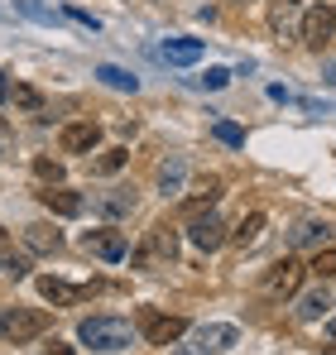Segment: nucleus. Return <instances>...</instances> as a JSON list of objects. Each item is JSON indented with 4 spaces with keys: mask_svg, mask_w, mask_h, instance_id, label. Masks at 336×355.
Returning <instances> with one entry per match:
<instances>
[{
    "mask_svg": "<svg viewBox=\"0 0 336 355\" xmlns=\"http://www.w3.org/2000/svg\"><path fill=\"white\" fill-rule=\"evenodd\" d=\"M77 341L92 346V351H101V355H120L135 346V327L125 317H82L77 322Z\"/></svg>",
    "mask_w": 336,
    "mask_h": 355,
    "instance_id": "1",
    "label": "nucleus"
},
{
    "mask_svg": "<svg viewBox=\"0 0 336 355\" xmlns=\"http://www.w3.org/2000/svg\"><path fill=\"white\" fill-rule=\"evenodd\" d=\"M44 331H49L44 307H5L0 312V341H10V346H24V341H34Z\"/></svg>",
    "mask_w": 336,
    "mask_h": 355,
    "instance_id": "2",
    "label": "nucleus"
},
{
    "mask_svg": "<svg viewBox=\"0 0 336 355\" xmlns=\"http://www.w3.org/2000/svg\"><path fill=\"white\" fill-rule=\"evenodd\" d=\"M178 259V236H173V226L168 221H159L154 231H149V240L130 254V264L135 269H149V264H173Z\"/></svg>",
    "mask_w": 336,
    "mask_h": 355,
    "instance_id": "3",
    "label": "nucleus"
},
{
    "mask_svg": "<svg viewBox=\"0 0 336 355\" xmlns=\"http://www.w3.org/2000/svg\"><path fill=\"white\" fill-rule=\"evenodd\" d=\"M298 34H303V44H308L312 53H322V49L332 44V34H336V5L332 0H322V5H312V10L303 15Z\"/></svg>",
    "mask_w": 336,
    "mask_h": 355,
    "instance_id": "4",
    "label": "nucleus"
},
{
    "mask_svg": "<svg viewBox=\"0 0 336 355\" xmlns=\"http://www.w3.org/2000/svg\"><path fill=\"white\" fill-rule=\"evenodd\" d=\"M140 331L149 346H173L178 336H187V317H168V312H154V307H140Z\"/></svg>",
    "mask_w": 336,
    "mask_h": 355,
    "instance_id": "5",
    "label": "nucleus"
},
{
    "mask_svg": "<svg viewBox=\"0 0 336 355\" xmlns=\"http://www.w3.org/2000/svg\"><path fill=\"white\" fill-rule=\"evenodd\" d=\"M235 341H240V331L230 322H207V327H197V336L183 351H173V355H217V351H230Z\"/></svg>",
    "mask_w": 336,
    "mask_h": 355,
    "instance_id": "6",
    "label": "nucleus"
},
{
    "mask_svg": "<svg viewBox=\"0 0 336 355\" xmlns=\"http://www.w3.org/2000/svg\"><path fill=\"white\" fill-rule=\"evenodd\" d=\"M82 250L96 254V259H106V264H120L130 254V240H125V231H87L82 236Z\"/></svg>",
    "mask_w": 336,
    "mask_h": 355,
    "instance_id": "7",
    "label": "nucleus"
},
{
    "mask_svg": "<svg viewBox=\"0 0 336 355\" xmlns=\"http://www.w3.org/2000/svg\"><path fill=\"white\" fill-rule=\"evenodd\" d=\"M187 240H192L197 250L212 254V250H221V245H226V221L217 216V211H202V216L187 221Z\"/></svg>",
    "mask_w": 336,
    "mask_h": 355,
    "instance_id": "8",
    "label": "nucleus"
},
{
    "mask_svg": "<svg viewBox=\"0 0 336 355\" xmlns=\"http://www.w3.org/2000/svg\"><path fill=\"white\" fill-rule=\"evenodd\" d=\"M303 274H308V269H303L298 259H279V264L264 274V293L269 297H293L298 284H303Z\"/></svg>",
    "mask_w": 336,
    "mask_h": 355,
    "instance_id": "9",
    "label": "nucleus"
},
{
    "mask_svg": "<svg viewBox=\"0 0 336 355\" xmlns=\"http://www.w3.org/2000/svg\"><path fill=\"white\" fill-rule=\"evenodd\" d=\"M58 144H62V154H92V149L101 144V125H96V120H77V125H62Z\"/></svg>",
    "mask_w": 336,
    "mask_h": 355,
    "instance_id": "10",
    "label": "nucleus"
},
{
    "mask_svg": "<svg viewBox=\"0 0 336 355\" xmlns=\"http://www.w3.org/2000/svg\"><path fill=\"white\" fill-rule=\"evenodd\" d=\"M39 202H44L53 216H82V207H87V202H82V192H72V187H44V192H39Z\"/></svg>",
    "mask_w": 336,
    "mask_h": 355,
    "instance_id": "11",
    "label": "nucleus"
},
{
    "mask_svg": "<svg viewBox=\"0 0 336 355\" xmlns=\"http://www.w3.org/2000/svg\"><path fill=\"white\" fill-rule=\"evenodd\" d=\"M39 293L49 297L53 307H72V302L92 297V288H77V284H62V279H53V274H44V279H39Z\"/></svg>",
    "mask_w": 336,
    "mask_h": 355,
    "instance_id": "12",
    "label": "nucleus"
},
{
    "mask_svg": "<svg viewBox=\"0 0 336 355\" xmlns=\"http://www.w3.org/2000/svg\"><path fill=\"white\" fill-rule=\"evenodd\" d=\"M202 39H168L164 49H159V58L173 62V67H192V62H202Z\"/></svg>",
    "mask_w": 336,
    "mask_h": 355,
    "instance_id": "13",
    "label": "nucleus"
},
{
    "mask_svg": "<svg viewBox=\"0 0 336 355\" xmlns=\"http://www.w3.org/2000/svg\"><path fill=\"white\" fill-rule=\"evenodd\" d=\"M96 211L111 216V221L130 216V211H135V187H111V192H101V197H96Z\"/></svg>",
    "mask_w": 336,
    "mask_h": 355,
    "instance_id": "14",
    "label": "nucleus"
},
{
    "mask_svg": "<svg viewBox=\"0 0 336 355\" xmlns=\"http://www.w3.org/2000/svg\"><path fill=\"white\" fill-rule=\"evenodd\" d=\"M260 236H264V211H250V216H240V226L226 240H230L235 250H250V245H260Z\"/></svg>",
    "mask_w": 336,
    "mask_h": 355,
    "instance_id": "15",
    "label": "nucleus"
},
{
    "mask_svg": "<svg viewBox=\"0 0 336 355\" xmlns=\"http://www.w3.org/2000/svg\"><path fill=\"white\" fill-rule=\"evenodd\" d=\"M183 182H187V159H168V164H159V192L164 197H178L183 192Z\"/></svg>",
    "mask_w": 336,
    "mask_h": 355,
    "instance_id": "16",
    "label": "nucleus"
},
{
    "mask_svg": "<svg viewBox=\"0 0 336 355\" xmlns=\"http://www.w3.org/2000/svg\"><path fill=\"white\" fill-rule=\"evenodd\" d=\"M217 197H221V178H207V182H202V187H197V192L183 202L187 221H192V216H202V211H212V202H217Z\"/></svg>",
    "mask_w": 336,
    "mask_h": 355,
    "instance_id": "17",
    "label": "nucleus"
},
{
    "mask_svg": "<svg viewBox=\"0 0 336 355\" xmlns=\"http://www.w3.org/2000/svg\"><path fill=\"white\" fill-rule=\"evenodd\" d=\"M293 24H298V0H269V29L279 39H288Z\"/></svg>",
    "mask_w": 336,
    "mask_h": 355,
    "instance_id": "18",
    "label": "nucleus"
},
{
    "mask_svg": "<svg viewBox=\"0 0 336 355\" xmlns=\"http://www.w3.org/2000/svg\"><path fill=\"white\" fill-rule=\"evenodd\" d=\"M24 245H29L34 254H53L58 245H62V236H58L53 226H44V221H34V226H24Z\"/></svg>",
    "mask_w": 336,
    "mask_h": 355,
    "instance_id": "19",
    "label": "nucleus"
},
{
    "mask_svg": "<svg viewBox=\"0 0 336 355\" xmlns=\"http://www.w3.org/2000/svg\"><path fill=\"white\" fill-rule=\"evenodd\" d=\"M96 77H101L111 92H140V77H135V72H125V67H115V62H101V67H96Z\"/></svg>",
    "mask_w": 336,
    "mask_h": 355,
    "instance_id": "20",
    "label": "nucleus"
},
{
    "mask_svg": "<svg viewBox=\"0 0 336 355\" xmlns=\"http://www.w3.org/2000/svg\"><path fill=\"white\" fill-rule=\"evenodd\" d=\"M327 307H332L327 288H317V293H303V302H298V322H317Z\"/></svg>",
    "mask_w": 336,
    "mask_h": 355,
    "instance_id": "21",
    "label": "nucleus"
},
{
    "mask_svg": "<svg viewBox=\"0 0 336 355\" xmlns=\"http://www.w3.org/2000/svg\"><path fill=\"white\" fill-rule=\"evenodd\" d=\"M327 240V226L322 221H298L293 226V245H322Z\"/></svg>",
    "mask_w": 336,
    "mask_h": 355,
    "instance_id": "22",
    "label": "nucleus"
},
{
    "mask_svg": "<svg viewBox=\"0 0 336 355\" xmlns=\"http://www.w3.org/2000/svg\"><path fill=\"white\" fill-rule=\"evenodd\" d=\"M125 159H130V154H125V149H106V154H101V159H96V164H92V173L111 178V173H120V168H125Z\"/></svg>",
    "mask_w": 336,
    "mask_h": 355,
    "instance_id": "23",
    "label": "nucleus"
},
{
    "mask_svg": "<svg viewBox=\"0 0 336 355\" xmlns=\"http://www.w3.org/2000/svg\"><path fill=\"white\" fill-rule=\"evenodd\" d=\"M0 274H10V279H24V274H29V259H24V254H15V250L5 245V250H0Z\"/></svg>",
    "mask_w": 336,
    "mask_h": 355,
    "instance_id": "24",
    "label": "nucleus"
},
{
    "mask_svg": "<svg viewBox=\"0 0 336 355\" xmlns=\"http://www.w3.org/2000/svg\"><path fill=\"white\" fill-rule=\"evenodd\" d=\"M212 135H217L221 144H230V149H240V144H245V130H240L235 120H217V125H212Z\"/></svg>",
    "mask_w": 336,
    "mask_h": 355,
    "instance_id": "25",
    "label": "nucleus"
},
{
    "mask_svg": "<svg viewBox=\"0 0 336 355\" xmlns=\"http://www.w3.org/2000/svg\"><path fill=\"white\" fill-rule=\"evenodd\" d=\"M10 96H15V106H19V111H44V96H39L34 87H24V82H19Z\"/></svg>",
    "mask_w": 336,
    "mask_h": 355,
    "instance_id": "26",
    "label": "nucleus"
},
{
    "mask_svg": "<svg viewBox=\"0 0 336 355\" xmlns=\"http://www.w3.org/2000/svg\"><path fill=\"white\" fill-rule=\"evenodd\" d=\"M15 10H24L29 19H39V24H58V15L49 5H39V0H15Z\"/></svg>",
    "mask_w": 336,
    "mask_h": 355,
    "instance_id": "27",
    "label": "nucleus"
},
{
    "mask_svg": "<svg viewBox=\"0 0 336 355\" xmlns=\"http://www.w3.org/2000/svg\"><path fill=\"white\" fill-rule=\"evenodd\" d=\"M308 269H312L317 279H332V274H336V250H317V259H312Z\"/></svg>",
    "mask_w": 336,
    "mask_h": 355,
    "instance_id": "28",
    "label": "nucleus"
},
{
    "mask_svg": "<svg viewBox=\"0 0 336 355\" xmlns=\"http://www.w3.org/2000/svg\"><path fill=\"white\" fill-rule=\"evenodd\" d=\"M34 173L44 178V182H62V164L58 159H34Z\"/></svg>",
    "mask_w": 336,
    "mask_h": 355,
    "instance_id": "29",
    "label": "nucleus"
},
{
    "mask_svg": "<svg viewBox=\"0 0 336 355\" xmlns=\"http://www.w3.org/2000/svg\"><path fill=\"white\" fill-rule=\"evenodd\" d=\"M197 82H202V87H212V92H221L226 82H230V72H226V67H207V77H197Z\"/></svg>",
    "mask_w": 336,
    "mask_h": 355,
    "instance_id": "30",
    "label": "nucleus"
},
{
    "mask_svg": "<svg viewBox=\"0 0 336 355\" xmlns=\"http://www.w3.org/2000/svg\"><path fill=\"white\" fill-rule=\"evenodd\" d=\"M67 19H77V24H82V29H101V19H96V15H92V10H77V5H72V10H67Z\"/></svg>",
    "mask_w": 336,
    "mask_h": 355,
    "instance_id": "31",
    "label": "nucleus"
},
{
    "mask_svg": "<svg viewBox=\"0 0 336 355\" xmlns=\"http://www.w3.org/2000/svg\"><path fill=\"white\" fill-rule=\"evenodd\" d=\"M49 355H77V351H72V346H58V341H53V346H49Z\"/></svg>",
    "mask_w": 336,
    "mask_h": 355,
    "instance_id": "32",
    "label": "nucleus"
},
{
    "mask_svg": "<svg viewBox=\"0 0 336 355\" xmlns=\"http://www.w3.org/2000/svg\"><path fill=\"white\" fill-rule=\"evenodd\" d=\"M5 96H10V82H5V72H0V101H5Z\"/></svg>",
    "mask_w": 336,
    "mask_h": 355,
    "instance_id": "33",
    "label": "nucleus"
},
{
    "mask_svg": "<svg viewBox=\"0 0 336 355\" xmlns=\"http://www.w3.org/2000/svg\"><path fill=\"white\" fill-rule=\"evenodd\" d=\"M5 245H10V236H5V226H0V250H5Z\"/></svg>",
    "mask_w": 336,
    "mask_h": 355,
    "instance_id": "34",
    "label": "nucleus"
},
{
    "mask_svg": "<svg viewBox=\"0 0 336 355\" xmlns=\"http://www.w3.org/2000/svg\"><path fill=\"white\" fill-rule=\"evenodd\" d=\"M5 135H10V125H5V120H0V139H5Z\"/></svg>",
    "mask_w": 336,
    "mask_h": 355,
    "instance_id": "35",
    "label": "nucleus"
},
{
    "mask_svg": "<svg viewBox=\"0 0 336 355\" xmlns=\"http://www.w3.org/2000/svg\"><path fill=\"white\" fill-rule=\"evenodd\" d=\"M327 331H332V336H336V317H332V322H327Z\"/></svg>",
    "mask_w": 336,
    "mask_h": 355,
    "instance_id": "36",
    "label": "nucleus"
},
{
    "mask_svg": "<svg viewBox=\"0 0 336 355\" xmlns=\"http://www.w3.org/2000/svg\"><path fill=\"white\" fill-rule=\"evenodd\" d=\"M327 355H336V351H327Z\"/></svg>",
    "mask_w": 336,
    "mask_h": 355,
    "instance_id": "37",
    "label": "nucleus"
}]
</instances>
